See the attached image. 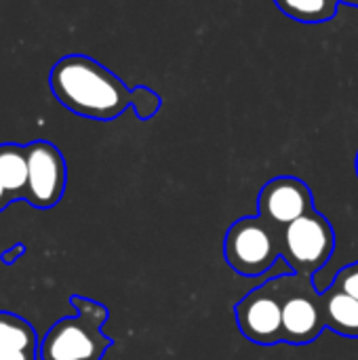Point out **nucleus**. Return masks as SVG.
<instances>
[{"instance_id": "0eeeda50", "label": "nucleus", "mask_w": 358, "mask_h": 360, "mask_svg": "<svg viewBox=\"0 0 358 360\" xmlns=\"http://www.w3.org/2000/svg\"><path fill=\"white\" fill-rule=\"evenodd\" d=\"M68 167L61 150L51 141L27 143V198L34 209H53L65 192Z\"/></svg>"}, {"instance_id": "f8f14e48", "label": "nucleus", "mask_w": 358, "mask_h": 360, "mask_svg": "<svg viewBox=\"0 0 358 360\" xmlns=\"http://www.w3.org/2000/svg\"><path fill=\"white\" fill-rule=\"evenodd\" d=\"M276 6L291 19L302 23H323L335 17L338 0H274Z\"/></svg>"}, {"instance_id": "4468645a", "label": "nucleus", "mask_w": 358, "mask_h": 360, "mask_svg": "<svg viewBox=\"0 0 358 360\" xmlns=\"http://www.w3.org/2000/svg\"><path fill=\"white\" fill-rule=\"evenodd\" d=\"M333 285L340 287L342 291H346L348 295L357 297L358 300V262L357 264H350L346 268H342L335 278H333Z\"/></svg>"}, {"instance_id": "dca6fc26", "label": "nucleus", "mask_w": 358, "mask_h": 360, "mask_svg": "<svg viewBox=\"0 0 358 360\" xmlns=\"http://www.w3.org/2000/svg\"><path fill=\"white\" fill-rule=\"evenodd\" d=\"M11 202H13L11 194H8V192L4 190V186L0 184V213H2V211H4V209H6V207L11 205Z\"/></svg>"}, {"instance_id": "9d476101", "label": "nucleus", "mask_w": 358, "mask_h": 360, "mask_svg": "<svg viewBox=\"0 0 358 360\" xmlns=\"http://www.w3.org/2000/svg\"><path fill=\"white\" fill-rule=\"evenodd\" d=\"M325 327L344 338H358V300L333 283L321 293Z\"/></svg>"}, {"instance_id": "6e6552de", "label": "nucleus", "mask_w": 358, "mask_h": 360, "mask_svg": "<svg viewBox=\"0 0 358 360\" xmlns=\"http://www.w3.org/2000/svg\"><path fill=\"white\" fill-rule=\"evenodd\" d=\"M314 211V196L306 181L298 177H274L260 190L257 215L279 230Z\"/></svg>"}, {"instance_id": "1a4fd4ad", "label": "nucleus", "mask_w": 358, "mask_h": 360, "mask_svg": "<svg viewBox=\"0 0 358 360\" xmlns=\"http://www.w3.org/2000/svg\"><path fill=\"white\" fill-rule=\"evenodd\" d=\"M38 335L25 319L0 310V360H40Z\"/></svg>"}, {"instance_id": "a211bd4d", "label": "nucleus", "mask_w": 358, "mask_h": 360, "mask_svg": "<svg viewBox=\"0 0 358 360\" xmlns=\"http://www.w3.org/2000/svg\"><path fill=\"white\" fill-rule=\"evenodd\" d=\"M354 165H357V175H358V154H357V162H354Z\"/></svg>"}, {"instance_id": "f257e3e1", "label": "nucleus", "mask_w": 358, "mask_h": 360, "mask_svg": "<svg viewBox=\"0 0 358 360\" xmlns=\"http://www.w3.org/2000/svg\"><path fill=\"white\" fill-rule=\"evenodd\" d=\"M49 84L63 108L84 118L114 120L131 105V89L87 55L61 57L51 70Z\"/></svg>"}, {"instance_id": "20e7f679", "label": "nucleus", "mask_w": 358, "mask_h": 360, "mask_svg": "<svg viewBox=\"0 0 358 360\" xmlns=\"http://www.w3.org/2000/svg\"><path fill=\"white\" fill-rule=\"evenodd\" d=\"M283 304V342L308 346L327 329L323 316V297L314 276L281 274L274 278Z\"/></svg>"}, {"instance_id": "9b49d317", "label": "nucleus", "mask_w": 358, "mask_h": 360, "mask_svg": "<svg viewBox=\"0 0 358 360\" xmlns=\"http://www.w3.org/2000/svg\"><path fill=\"white\" fill-rule=\"evenodd\" d=\"M0 184L13 202L27 198V146L0 143Z\"/></svg>"}, {"instance_id": "f03ea898", "label": "nucleus", "mask_w": 358, "mask_h": 360, "mask_svg": "<svg viewBox=\"0 0 358 360\" xmlns=\"http://www.w3.org/2000/svg\"><path fill=\"white\" fill-rule=\"evenodd\" d=\"M70 306L76 310V316L61 319L46 331L38 348V359L101 360L114 346V340L101 331L110 319V310L82 295H72Z\"/></svg>"}, {"instance_id": "ddd939ff", "label": "nucleus", "mask_w": 358, "mask_h": 360, "mask_svg": "<svg viewBox=\"0 0 358 360\" xmlns=\"http://www.w3.org/2000/svg\"><path fill=\"white\" fill-rule=\"evenodd\" d=\"M160 105H162L160 95L156 91H152L150 86L139 84V86L131 89V108L135 110L139 120H150L152 116H156Z\"/></svg>"}, {"instance_id": "39448f33", "label": "nucleus", "mask_w": 358, "mask_h": 360, "mask_svg": "<svg viewBox=\"0 0 358 360\" xmlns=\"http://www.w3.org/2000/svg\"><path fill=\"white\" fill-rule=\"evenodd\" d=\"M335 251V232L331 221L317 209L295 219L283 230L281 257L293 274L314 276Z\"/></svg>"}, {"instance_id": "2eb2a0df", "label": "nucleus", "mask_w": 358, "mask_h": 360, "mask_svg": "<svg viewBox=\"0 0 358 360\" xmlns=\"http://www.w3.org/2000/svg\"><path fill=\"white\" fill-rule=\"evenodd\" d=\"M25 245H21V243H15L11 249H6V251H2V255H0V262L4 264V266H13L17 259H21L23 255H25Z\"/></svg>"}, {"instance_id": "f3484780", "label": "nucleus", "mask_w": 358, "mask_h": 360, "mask_svg": "<svg viewBox=\"0 0 358 360\" xmlns=\"http://www.w3.org/2000/svg\"><path fill=\"white\" fill-rule=\"evenodd\" d=\"M338 2H344V4H350V6H358V0H338Z\"/></svg>"}, {"instance_id": "7ed1b4c3", "label": "nucleus", "mask_w": 358, "mask_h": 360, "mask_svg": "<svg viewBox=\"0 0 358 360\" xmlns=\"http://www.w3.org/2000/svg\"><path fill=\"white\" fill-rule=\"evenodd\" d=\"M283 230L274 228L260 215L236 219L224 238V257L228 266L245 276H262L281 257Z\"/></svg>"}, {"instance_id": "423d86ee", "label": "nucleus", "mask_w": 358, "mask_h": 360, "mask_svg": "<svg viewBox=\"0 0 358 360\" xmlns=\"http://www.w3.org/2000/svg\"><path fill=\"white\" fill-rule=\"evenodd\" d=\"M234 319L249 342L257 346L283 344V304L274 278L249 291L234 306Z\"/></svg>"}]
</instances>
